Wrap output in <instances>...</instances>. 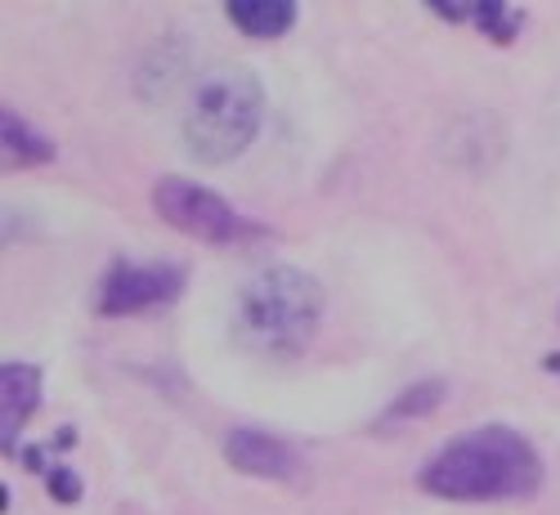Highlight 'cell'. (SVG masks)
Returning <instances> with one entry per match:
<instances>
[{"label":"cell","mask_w":560,"mask_h":515,"mask_svg":"<svg viewBox=\"0 0 560 515\" xmlns=\"http://www.w3.org/2000/svg\"><path fill=\"white\" fill-rule=\"evenodd\" d=\"M265 117V95L260 81L252 72L224 68L211 72L189 100V113H184V139H189V153L198 162H233L243 149H252V139L260 130Z\"/></svg>","instance_id":"obj_3"},{"label":"cell","mask_w":560,"mask_h":515,"mask_svg":"<svg viewBox=\"0 0 560 515\" xmlns=\"http://www.w3.org/2000/svg\"><path fill=\"white\" fill-rule=\"evenodd\" d=\"M184 292V269L149 260V265H135V260H117L104 283H100V314L108 318H126V314H144L158 305H171Z\"/></svg>","instance_id":"obj_5"},{"label":"cell","mask_w":560,"mask_h":515,"mask_svg":"<svg viewBox=\"0 0 560 515\" xmlns=\"http://www.w3.org/2000/svg\"><path fill=\"white\" fill-rule=\"evenodd\" d=\"M0 126H5V157H10V166H45V162H55V144L40 130H32L14 108H5Z\"/></svg>","instance_id":"obj_10"},{"label":"cell","mask_w":560,"mask_h":515,"mask_svg":"<svg viewBox=\"0 0 560 515\" xmlns=\"http://www.w3.org/2000/svg\"><path fill=\"white\" fill-rule=\"evenodd\" d=\"M547 367H551V372H560V359H556V354H551V359H547Z\"/></svg>","instance_id":"obj_13"},{"label":"cell","mask_w":560,"mask_h":515,"mask_svg":"<svg viewBox=\"0 0 560 515\" xmlns=\"http://www.w3.org/2000/svg\"><path fill=\"white\" fill-rule=\"evenodd\" d=\"M440 399H444V382H422V386L404 390V395L395 399V408H390L382 421H408V417H427V412H435V408H440Z\"/></svg>","instance_id":"obj_11"},{"label":"cell","mask_w":560,"mask_h":515,"mask_svg":"<svg viewBox=\"0 0 560 515\" xmlns=\"http://www.w3.org/2000/svg\"><path fill=\"white\" fill-rule=\"evenodd\" d=\"M427 10L444 23H466L493 45H511L525 32V10H516L511 0H427Z\"/></svg>","instance_id":"obj_7"},{"label":"cell","mask_w":560,"mask_h":515,"mask_svg":"<svg viewBox=\"0 0 560 515\" xmlns=\"http://www.w3.org/2000/svg\"><path fill=\"white\" fill-rule=\"evenodd\" d=\"M36 408H40V367L10 359L0 367V431H5V453H14L23 421Z\"/></svg>","instance_id":"obj_8"},{"label":"cell","mask_w":560,"mask_h":515,"mask_svg":"<svg viewBox=\"0 0 560 515\" xmlns=\"http://www.w3.org/2000/svg\"><path fill=\"white\" fill-rule=\"evenodd\" d=\"M224 14L238 32H247L256 40H273V36L292 32L296 0H224Z\"/></svg>","instance_id":"obj_9"},{"label":"cell","mask_w":560,"mask_h":515,"mask_svg":"<svg viewBox=\"0 0 560 515\" xmlns=\"http://www.w3.org/2000/svg\"><path fill=\"white\" fill-rule=\"evenodd\" d=\"M224 457L233 471L256 476V480H292L301 476V453L269 431H229Z\"/></svg>","instance_id":"obj_6"},{"label":"cell","mask_w":560,"mask_h":515,"mask_svg":"<svg viewBox=\"0 0 560 515\" xmlns=\"http://www.w3.org/2000/svg\"><path fill=\"white\" fill-rule=\"evenodd\" d=\"M153 207L171 229L189 233V238H198V243L224 247V243H243L252 233V224L220 194L202 189V184H194V179H179V175H166V179L153 184Z\"/></svg>","instance_id":"obj_4"},{"label":"cell","mask_w":560,"mask_h":515,"mask_svg":"<svg viewBox=\"0 0 560 515\" xmlns=\"http://www.w3.org/2000/svg\"><path fill=\"white\" fill-rule=\"evenodd\" d=\"M417 484L444 502H516L542 489V457L521 431L480 426L448 440Z\"/></svg>","instance_id":"obj_1"},{"label":"cell","mask_w":560,"mask_h":515,"mask_svg":"<svg viewBox=\"0 0 560 515\" xmlns=\"http://www.w3.org/2000/svg\"><path fill=\"white\" fill-rule=\"evenodd\" d=\"M45 484H50V498L55 502H81V480L68 471V466H50V471H45Z\"/></svg>","instance_id":"obj_12"},{"label":"cell","mask_w":560,"mask_h":515,"mask_svg":"<svg viewBox=\"0 0 560 515\" xmlns=\"http://www.w3.org/2000/svg\"><path fill=\"white\" fill-rule=\"evenodd\" d=\"M323 323V288L296 265L260 269L238 296L233 309V332L238 346L256 359H296L314 341Z\"/></svg>","instance_id":"obj_2"}]
</instances>
